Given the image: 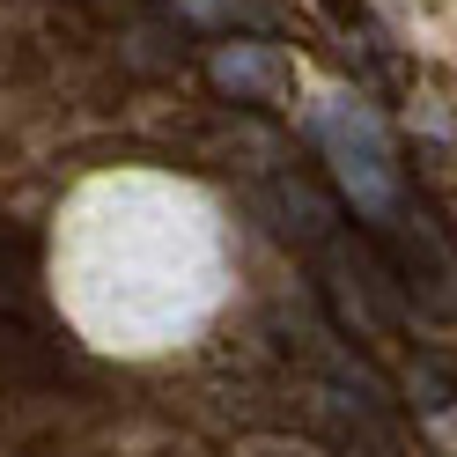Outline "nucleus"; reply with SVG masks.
I'll use <instances>...</instances> for the list:
<instances>
[{
  "label": "nucleus",
  "mask_w": 457,
  "mask_h": 457,
  "mask_svg": "<svg viewBox=\"0 0 457 457\" xmlns=\"http://www.w3.org/2000/svg\"><path fill=\"white\" fill-rule=\"evenodd\" d=\"M384 228H391V244H398L391 273H398V288L413 295V310H420L428 325H457V251L420 214H398Z\"/></svg>",
  "instance_id": "nucleus-1"
},
{
  "label": "nucleus",
  "mask_w": 457,
  "mask_h": 457,
  "mask_svg": "<svg viewBox=\"0 0 457 457\" xmlns=\"http://www.w3.org/2000/svg\"><path fill=\"white\" fill-rule=\"evenodd\" d=\"M207 74H214V89L237 96V104H280V89H288V74H280L273 45H251V37L214 45V52H207Z\"/></svg>",
  "instance_id": "nucleus-2"
},
{
  "label": "nucleus",
  "mask_w": 457,
  "mask_h": 457,
  "mask_svg": "<svg viewBox=\"0 0 457 457\" xmlns=\"http://www.w3.org/2000/svg\"><path fill=\"white\" fill-rule=\"evenodd\" d=\"M119 60L133 74H170V67H185V30L178 22H140V30L119 37Z\"/></svg>",
  "instance_id": "nucleus-3"
},
{
  "label": "nucleus",
  "mask_w": 457,
  "mask_h": 457,
  "mask_svg": "<svg viewBox=\"0 0 457 457\" xmlns=\"http://www.w3.org/2000/svg\"><path fill=\"white\" fill-rule=\"evenodd\" d=\"M280 214H288V221H280V228H288V237H303V244H332V199L318 192V185H310V178H280Z\"/></svg>",
  "instance_id": "nucleus-4"
},
{
  "label": "nucleus",
  "mask_w": 457,
  "mask_h": 457,
  "mask_svg": "<svg viewBox=\"0 0 457 457\" xmlns=\"http://www.w3.org/2000/svg\"><path fill=\"white\" fill-rule=\"evenodd\" d=\"M178 22H251V30H273L266 0H162Z\"/></svg>",
  "instance_id": "nucleus-5"
},
{
  "label": "nucleus",
  "mask_w": 457,
  "mask_h": 457,
  "mask_svg": "<svg viewBox=\"0 0 457 457\" xmlns=\"http://www.w3.org/2000/svg\"><path fill=\"white\" fill-rule=\"evenodd\" d=\"M406 391H413V406H420V413H450V398H457V377H450L443 361H413Z\"/></svg>",
  "instance_id": "nucleus-6"
}]
</instances>
